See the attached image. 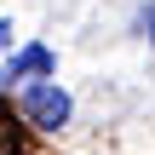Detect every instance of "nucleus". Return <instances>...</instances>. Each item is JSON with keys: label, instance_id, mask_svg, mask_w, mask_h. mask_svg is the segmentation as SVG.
I'll return each mask as SVG.
<instances>
[{"label": "nucleus", "instance_id": "nucleus-4", "mask_svg": "<svg viewBox=\"0 0 155 155\" xmlns=\"http://www.w3.org/2000/svg\"><path fill=\"white\" fill-rule=\"evenodd\" d=\"M12 46V17H0V52Z\"/></svg>", "mask_w": 155, "mask_h": 155}, {"label": "nucleus", "instance_id": "nucleus-2", "mask_svg": "<svg viewBox=\"0 0 155 155\" xmlns=\"http://www.w3.org/2000/svg\"><path fill=\"white\" fill-rule=\"evenodd\" d=\"M52 75V52L46 46H23L17 58H6V69H0V81L12 86V81H46Z\"/></svg>", "mask_w": 155, "mask_h": 155}, {"label": "nucleus", "instance_id": "nucleus-1", "mask_svg": "<svg viewBox=\"0 0 155 155\" xmlns=\"http://www.w3.org/2000/svg\"><path fill=\"white\" fill-rule=\"evenodd\" d=\"M23 115H29L40 132H58V127L69 121V92H63L58 81H29V86H23Z\"/></svg>", "mask_w": 155, "mask_h": 155}, {"label": "nucleus", "instance_id": "nucleus-3", "mask_svg": "<svg viewBox=\"0 0 155 155\" xmlns=\"http://www.w3.org/2000/svg\"><path fill=\"white\" fill-rule=\"evenodd\" d=\"M138 23H144V35H150V40H155V0H150V6H144V12H138Z\"/></svg>", "mask_w": 155, "mask_h": 155}]
</instances>
